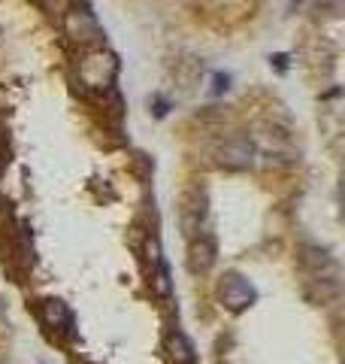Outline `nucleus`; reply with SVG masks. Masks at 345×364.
<instances>
[{"label": "nucleus", "instance_id": "nucleus-1", "mask_svg": "<svg viewBox=\"0 0 345 364\" xmlns=\"http://www.w3.org/2000/svg\"><path fill=\"white\" fill-rule=\"evenodd\" d=\"M115 76H119V58L106 49H91V52H85V58L79 61V82L88 91L112 88Z\"/></svg>", "mask_w": 345, "mask_h": 364}, {"label": "nucleus", "instance_id": "nucleus-2", "mask_svg": "<svg viewBox=\"0 0 345 364\" xmlns=\"http://www.w3.org/2000/svg\"><path fill=\"white\" fill-rule=\"evenodd\" d=\"M64 31L73 43H82V46L103 40V28H100L97 16L91 13V9L79 6V0H73V4L64 9Z\"/></svg>", "mask_w": 345, "mask_h": 364}, {"label": "nucleus", "instance_id": "nucleus-3", "mask_svg": "<svg viewBox=\"0 0 345 364\" xmlns=\"http://www.w3.org/2000/svg\"><path fill=\"white\" fill-rule=\"evenodd\" d=\"M258 298V291L255 286L243 277V273H236V270H230L224 273L221 279H218V301H221L230 313H243L248 310L251 304H255Z\"/></svg>", "mask_w": 345, "mask_h": 364}, {"label": "nucleus", "instance_id": "nucleus-4", "mask_svg": "<svg viewBox=\"0 0 345 364\" xmlns=\"http://www.w3.org/2000/svg\"><path fill=\"white\" fill-rule=\"evenodd\" d=\"M303 267H306L309 282L327 286V291L339 289V264L327 252H321V249H303Z\"/></svg>", "mask_w": 345, "mask_h": 364}, {"label": "nucleus", "instance_id": "nucleus-5", "mask_svg": "<svg viewBox=\"0 0 345 364\" xmlns=\"http://www.w3.org/2000/svg\"><path fill=\"white\" fill-rule=\"evenodd\" d=\"M215 155H218V164L227 167V170H246V167L255 164L258 149L246 134H236V136H227V140L218 146Z\"/></svg>", "mask_w": 345, "mask_h": 364}, {"label": "nucleus", "instance_id": "nucleus-6", "mask_svg": "<svg viewBox=\"0 0 345 364\" xmlns=\"http://www.w3.org/2000/svg\"><path fill=\"white\" fill-rule=\"evenodd\" d=\"M218 258V246H215V237L200 231L197 237H191L188 243V267L194 273H206Z\"/></svg>", "mask_w": 345, "mask_h": 364}, {"label": "nucleus", "instance_id": "nucleus-7", "mask_svg": "<svg viewBox=\"0 0 345 364\" xmlns=\"http://www.w3.org/2000/svg\"><path fill=\"white\" fill-rule=\"evenodd\" d=\"M203 219H206V195L200 188H191L182 198V228H185L188 240L203 231Z\"/></svg>", "mask_w": 345, "mask_h": 364}, {"label": "nucleus", "instance_id": "nucleus-8", "mask_svg": "<svg viewBox=\"0 0 345 364\" xmlns=\"http://www.w3.org/2000/svg\"><path fill=\"white\" fill-rule=\"evenodd\" d=\"M40 318H43V325L52 328L55 334H70V331H73V310H70V306H67L64 301H58V298L43 301Z\"/></svg>", "mask_w": 345, "mask_h": 364}, {"label": "nucleus", "instance_id": "nucleus-9", "mask_svg": "<svg viewBox=\"0 0 345 364\" xmlns=\"http://www.w3.org/2000/svg\"><path fill=\"white\" fill-rule=\"evenodd\" d=\"M148 261H152V286L160 298H167L170 294V267H167L164 255H160L158 240H148Z\"/></svg>", "mask_w": 345, "mask_h": 364}, {"label": "nucleus", "instance_id": "nucleus-10", "mask_svg": "<svg viewBox=\"0 0 345 364\" xmlns=\"http://www.w3.org/2000/svg\"><path fill=\"white\" fill-rule=\"evenodd\" d=\"M170 355H172V364H197V358H194V346L191 340L182 334V331H172L170 334Z\"/></svg>", "mask_w": 345, "mask_h": 364}, {"label": "nucleus", "instance_id": "nucleus-11", "mask_svg": "<svg viewBox=\"0 0 345 364\" xmlns=\"http://www.w3.org/2000/svg\"><path fill=\"white\" fill-rule=\"evenodd\" d=\"M212 91H215V95H221V91H227V76L218 73V76H215V88H212Z\"/></svg>", "mask_w": 345, "mask_h": 364}, {"label": "nucleus", "instance_id": "nucleus-12", "mask_svg": "<svg viewBox=\"0 0 345 364\" xmlns=\"http://www.w3.org/2000/svg\"><path fill=\"white\" fill-rule=\"evenodd\" d=\"M155 116H167V100L164 97H155Z\"/></svg>", "mask_w": 345, "mask_h": 364}]
</instances>
